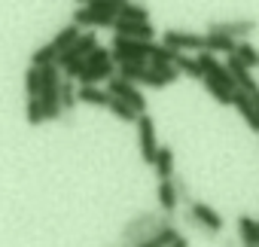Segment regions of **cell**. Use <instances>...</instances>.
Wrapping results in <instances>:
<instances>
[{
    "mask_svg": "<svg viewBox=\"0 0 259 247\" xmlns=\"http://www.w3.org/2000/svg\"><path fill=\"white\" fill-rule=\"evenodd\" d=\"M177 238H180L177 226H174V223H168V226H162V229H159V232H156L153 238H147V241H144L141 247H171V244H174Z\"/></svg>",
    "mask_w": 259,
    "mask_h": 247,
    "instance_id": "obj_18",
    "label": "cell"
},
{
    "mask_svg": "<svg viewBox=\"0 0 259 247\" xmlns=\"http://www.w3.org/2000/svg\"><path fill=\"white\" fill-rule=\"evenodd\" d=\"M156 177L159 180H174V150L171 147H159V159H156Z\"/></svg>",
    "mask_w": 259,
    "mask_h": 247,
    "instance_id": "obj_17",
    "label": "cell"
},
{
    "mask_svg": "<svg viewBox=\"0 0 259 247\" xmlns=\"http://www.w3.org/2000/svg\"><path fill=\"white\" fill-rule=\"evenodd\" d=\"M226 67H229V73H232V83H235V89H238V92H247V95H256V92H259L256 79L250 76V67H247V64H241L235 55H229Z\"/></svg>",
    "mask_w": 259,
    "mask_h": 247,
    "instance_id": "obj_9",
    "label": "cell"
},
{
    "mask_svg": "<svg viewBox=\"0 0 259 247\" xmlns=\"http://www.w3.org/2000/svg\"><path fill=\"white\" fill-rule=\"evenodd\" d=\"M168 223H174V220L171 217H159V214H141L138 220H132V223L122 229V244L125 247H141L147 238H153Z\"/></svg>",
    "mask_w": 259,
    "mask_h": 247,
    "instance_id": "obj_1",
    "label": "cell"
},
{
    "mask_svg": "<svg viewBox=\"0 0 259 247\" xmlns=\"http://www.w3.org/2000/svg\"><path fill=\"white\" fill-rule=\"evenodd\" d=\"M156 195H159V208H162V214L171 217V214L177 211V201H180V186H177V180H159Z\"/></svg>",
    "mask_w": 259,
    "mask_h": 247,
    "instance_id": "obj_12",
    "label": "cell"
},
{
    "mask_svg": "<svg viewBox=\"0 0 259 247\" xmlns=\"http://www.w3.org/2000/svg\"><path fill=\"white\" fill-rule=\"evenodd\" d=\"M76 92H79V86H76L73 79H67V76H64V79H61V95H58V98H61V110H64V113H70V110L79 104Z\"/></svg>",
    "mask_w": 259,
    "mask_h": 247,
    "instance_id": "obj_23",
    "label": "cell"
},
{
    "mask_svg": "<svg viewBox=\"0 0 259 247\" xmlns=\"http://www.w3.org/2000/svg\"><path fill=\"white\" fill-rule=\"evenodd\" d=\"M147 67H150L147 61H125V64H119V67H116V73H119L122 79H128V83H135V86H138Z\"/></svg>",
    "mask_w": 259,
    "mask_h": 247,
    "instance_id": "obj_22",
    "label": "cell"
},
{
    "mask_svg": "<svg viewBox=\"0 0 259 247\" xmlns=\"http://www.w3.org/2000/svg\"><path fill=\"white\" fill-rule=\"evenodd\" d=\"M107 92L113 95V98H119V101H125L128 107H135L138 113H147V98H144V92L135 86V83H128V79H122L119 73L113 76V79H107Z\"/></svg>",
    "mask_w": 259,
    "mask_h": 247,
    "instance_id": "obj_4",
    "label": "cell"
},
{
    "mask_svg": "<svg viewBox=\"0 0 259 247\" xmlns=\"http://www.w3.org/2000/svg\"><path fill=\"white\" fill-rule=\"evenodd\" d=\"M177 55H180V52L168 49L165 43H156V49H153V58H150V64H174V61H177Z\"/></svg>",
    "mask_w": 259,
    "mask_h": 247,
    "instance_id": "obj_29",
    "label": "cell"
},
{
    "mask_svg": "<svg viewBox=\"0 0 259 247\" xmlns=\"http://www.w3.org/2000/svg\"><path fill=\"white\" fill-rule=\"evenodd\" d=\"M119 19H110L104 13H95L92 7H79L73 10V25L76 28H116Z\"/></svg>",
    "mask_w": 259,
    "mask_h": 247,
    "instance_id": "obj_10",
    "label": "cell"
},
{
    "mask_svg": "<svg viewBox=\"0 0 259 247\" xmlns=\"http://www.w3.org/2000/svg\"><path fill=\"white\" fill-rule=\"evenodd\" d=\"M138 144H141V159L147 165H156L159 141H156V122H153L150 113H141V119H138Z\"/></svg>",
    "mask_w": 259,
    "mask_h": 247,
    "instance_id": "obj_3",
    "label": "cell"
},
{
    "mask_svg": "<svg viewBox=\"0 0 259 247\" xmlns=\"http://www.w3.org/2000/svg\"><path fill=\"white\" fill-rule=\"evenodd\" d=\"M162 43L174 52H204V37L201 34H192V31H177V28H168L162 34Z\"/></svg>",
    "mask_w": 259,
    "mask_h": 247,
    "instance_id": "obj_5",
    "label": "cell"
},
{
    "mask_svg": "<svg viewBox=\"0 0 259 247\" xmlns=\"http://www.w3.org/2000/svg\"><path fill=\"white\" fill-rule=\"evenodd\" d=\"M235 58H238L241 64H247V67H259V52H256V46H253V43H238Z\"/></svg>",
    "mask_w": 259,
    "mask_h": 247,
    "instance_id": "obj_27",
    "label": "cell"
},
{
    "mask_svg": "<svg viewBox=\"0 0 259 247\" xmlns=\"http://www.w3.org/2000/svg\"><path fill=\"white\" fill-rule=\"evenodd\" d=\"M116 37H128V40H147V43H156V28L150 22H116Z\"/></svg>",
    "mask_w": 259,
    "mask_h": 247,
    "instance_id": "obj_7",
    "label": "cell"
},
{
    "mask_svg": "<svg viewBox=\"0 0 259 247\" xmlns=\"http://www.w3.org/2000/svg\"><path fill=\"white\" fill-rule=\"evenodd\" d=\"M55 61H58V49L52 46V40L43 43V46H37L34 55H31V64H34V67H49V64H55Z\"/></svg>",
    "mask_w": 259,
    "mask_h": 247,
    "instance_id": "obj_20",
    "label": "cell"
},
{
    "mask_svg": "<svg viewBox=\"0 0 259 247\" xmlns=\"http://www.w3.org/2000/svg\"><path fill=\"white\" fill-rule=\"evenodd\" d=\"M156 43L147 40H128V37H113V64H125V61H147L153 58Z\"/></svg>",
    "mask_w": 259,
    "mask_h": 247,
    "instance_id": "obj_2",
    "label": "cell"
},
{
    "mask_svg": "<svg viewBox=\"0 0 259 247\" xmlns=\"http://www.w3.org/2000/svg\"><path fill=\"white\" fill-rule=\"evenodd\" d=\"M107 110H110L116 119H122V122H135V126H138V119H141V113H138L135 107H128V104H125V101H119V98H113Z\"/></svg>",
    "mask_w": 259,
    "mask_h": 247,
    "instance_id": "obj_24",
    "label": "cell"
},
{
    "mask_svg": "<svg viewBox=\"0 0 259 247\" xmlns=\"http://www.w3.org/2000/svg\"><path fill=\"white\" fill-rule=\"evenodd\" d=\"M171 247H189V241H186V238H183V235H180V238H177V241H174V244H171Z\"/></svg>",
    "mask_w": 259,
    "mask_h": 247,
    "instance_id": "obj_31",
    "label": "cell"
},
{
    "mask_svg": "<svg viewBox=\"0 0 259 247\" xmlns=\"http://www.w3.org/2000/svg\"><path fill=\"white\" fill-rule=\"evenodd\" d=\"M186 217H189L198 229H204V232H210V235H220V232H223V217H220L210 204H204V201H192L189 211H186Z\"/></svg>",
    "mask_w": 259,
    "mask_h": 247,
    "instance_id": "obj_6",
    "label": "cell"
},
{
    "mask_svg": "<svg viewBox=\"0 0 259 247\" xmlns=\"http://www.w3.org/2000/svg\"><path fill=\"white\" fill-rule=\"evenodd\" d=\"M119 19L122 22H150V10L141 7V4H125L119 10Z\"/></svg>",
    "mask_w": 259,
    "mask_h": 247,
    "instance_id": "obj_26",
    "label": "cell"
},
{
    "mask_svg": "<svg viewBox=\"0 0 259 247\" xmlns=\"http://www.w3.org/2000/svg\"><path fill=\"white\" fill-rule=\"evenodd\" d=\"M76 4H85V0H76Z\"/></svg>",
    "mask_w": 259,
    "mask_h": 247,
    "instance_id": "obj_33",
    "label": "cell"
},
{
    "mask_svg": "<svg viewBox=\"0 0 259 247\" xmlns=\"http://www.w3.org/2000/svg\"><path fill=\"white\" fill-rule=\"evenodd\" d=\"M204 52H210V55H235L238 52V40H232V37H226V34H207L204 37Z\"/></svg>",
    "mask_w": 259,
    "mask_h": 247,
    "instance_id": "obj_13",
    "label": "cell"
},
{
    "mask_svg": "<svg viewBox=\"0 0 259 247\" xmlns=\"http://www.w3.org/2000/svg\"><path fill=\"white\" fill-rule=\"evenodd\" d=\"M76 98H79V104H92V107H110V101H113V95L101 86H79Z\"/></svg>",
    "mask_w": 259,
    "mask_h": 247,
    "instance_id": "obj_14",
    "label": "cell"
},
{
    "mask_svg": "<svg viewBox=\"0 0 259 247\" xmlns=\"http://www.w3.org/2000/svg\"><path fill=\"white\" fill-rule=\"evenodd\" d=\"M174 67H177L180 73L192 76V79H201V76H204V70H201V64H198V58H195V55H186V52H180V55H177Z\"/></svg>",
    "mask_w": 259,
    "mask_h": 247,
    "instance_id": "obj_21",
    "label": "cell"
},
{
    "mask_svg": "<svg viewBox=\"0 0 259 247\" xmlns=\"http://www.w3.org/2000/svg\"><path fill=\"white\" fill-rule=\"evenodd\" d=\"M25 119H28V126H40V122H46V116H43V101H40V98H28Z\"/></svg>",
    "mask_w": 259,
    "mask_h": 247,
    "instance_id": "obj_28",
    "label": "cell"
},
{
    "mask_svg": "<svg viewBox=\"0 0 259 247\" xmlns=\"http://www.w3.org/2000/svg\"><path fill=\"white\" fill-rule=\"evenodd\" d=\"M89 4H98V0H85V7ZM104 4H132V0H104Z\"/></svg>",
    "mask_w": 259,
    "mask_h": 247,
    "instance_id": "obj_30",
    "label": "cell"
},
{
    "mask_svg": "<svg viewBox=\"0 0 259 247\" xmlns=\"http://www.w3.org/2000/svg\"><path fill=\"white\" fill-rule=\"evenodd\" d=\"M256 31V19H232V22H213L210 28H207V34H226V37H232V40H238V37H247V34H253Z\"/></svg>",
    "mask_w": 259,
    "mask_h": 247,
    "instance_id": "obj_8",
    "label": "cell"
},
{
    "mask_svg": "<svg viewBox=\"0 0 259 247\" xmlns=\"http://www.w3.org/2000/svg\"><path fill=\"white\" fill-rule=\"evenodd\" d=\"M238 238L244 247H259V223L253 217H238Z\"/></svg>",
    "mask_w": 259,
    "mask_h": 247,
    "instance_id": "obj_15",
    "label": "cell"
},
{
    "mask_svg": "<svg viewBox=\"0 0 259 247\" xmlns=\"http://www.w3.org/2000/svg\"><path fill=\"white\" fill-rule=\"evenodd\" d=\"M201 86H204V89H207V95H210V98H217L220 104H232V95H235V92H232L229 86H223L220 79H213V76H201Z\"/></svg>",
    "mask_w": 259,
    "mask_h": 247,
    "instance_id": "obj_19",
    "label": "cell"
},
{
    "mask_svg": "<svg viewBox=\"0 0 259 247\" xmlns=\"http://www.w3.org/2000/svg\"><path fill=\"white\" fill-rule=\"evenodd\" d=\"M250 98H253V104H256V110H259V92H256V95H250Z\"/></svg>",
    "mask_w": 259,
    "mask_h": 247,
    "instance_id": "obj_32",
    "label": "cell"
},
{
    "mask_svg": "<svg viewBox=\"0 0 259 247\" xmlns=\"http://www.w3.org/2000/svg\"><path fill=\"white\" fill-rule=\"evenodd\" d=\"M40 89H43V70L31 64L25 70V92H28V98H40Z\"/></svg>",
    "mask_w": 259,
    "mask_h": 247,
    "instance_id": "obj_25",
    "label": "cell"
},
{
    "mask_svg": "<svg viewBox=\"0 0 259 247\" xmlns=\"http://www.w3.org/2000/svg\"><path fill=\"white\" fill-rule=\"evenodd\" d=\"M232 107L241 113V119L247 122L253 132H259V110H256V104H253V98H250L247 92H238V89H235V95H232Z\"/></svg>",
    "mask_w": 259,
    "mask_h": 247,
    "instance_id": "obj_11",
    "label": "cell"
},
{
    "mask_svg": "<svg viewBox=\"0 0 259 247\" xmlns=\"http://www.w3.org/2000/svg\"><path fill=\"white\" fill-rule=\"evenodd\" d=\"M79 37H82V28H76V25L70 22V25H64V28L52 37V46H55V49H58V55H61V52H67Z\"/></svg>",
    "mask_w": 259,
    "mask_h": 247,
    "instance_id": "obj_16",
    "label": "cell"
}]
</instances>
